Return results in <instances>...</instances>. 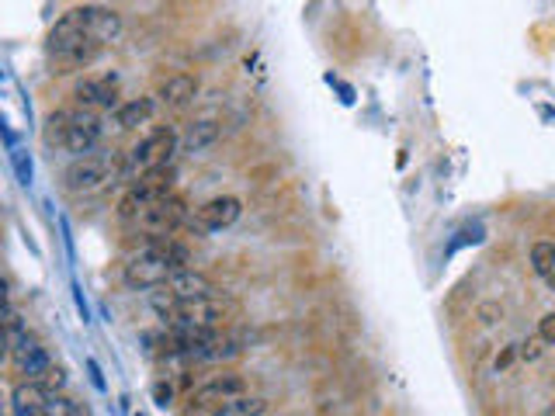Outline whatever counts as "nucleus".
<instances>
[{
    "instance_id": "obj_1",
    "label": "nucleus",
    "mask_w": 555,
    "mask_h": 416,
    "mask_svg": "<svg viewBox=\"0 0 555 416\" xmlns=\"http://www.w3.org/2000/svg\"><path fill=\"white\" fill-rule=\"evenodd\" d=\"M122 35V18L108 7H73L60 22L52 24L45 52L56 66V73H69L90 66L101 49Z\"/></svg>"
},
{
    "instance_id": "obj_2",
    "label": "nucleus",
    "mask_w": 555,
    "mask_h": 416,
    "mask_svg": "<svg viewBox=\"0 0 555 416\" xmlns=\"http://www.w3.org/2000/svg\"><path fill=\"white\" fill-rule=\"evenodd\" d=\"M188 263V250L174 240H150L146 246H139L133 257L125 261V285L139 288V291H153L171 282V274L180 271Z\"/></svg>"
},
{
    "instance_id": "obj_3",
    "label": "nucleus",
    "mask_w": 555,
    "mask_h": 416,
    "mask_svg": "<svg viewBox=\"0 0 555 416\" xmlns=\"http://www.w3.org/2000/svg\"><path fill=\"white\" fill-rule=\"evenodd\" d=\"M118 171H122L118 156H77L63 171V188H67L69 195H97V191H105L111 180L118 177Z\"/></svg>"
},
{
    "instance_id": "obj_4",
    "label": "nucleus",
    "mask_w": 555,
    "mask_h": 416,
    "mask_svg": "<svg viewBox=\"0 0 555 416\" xmlns=\"http://www.w3.org/2000/svg\"><path fill=\"white\" fill-rule=\"evenodd\" d=\"M174 195V171L171 167H160V171H150V174H139L129 195L118 201V216L125 222H133L143 208H150L153 201L160 198H171Z\"/></svg>"
},
{
    "instance_id": "obj_5",
    "label": "nucleus",
    "mask_w": 555,
    "mask_h": 416,
    "mask_svg": "<svg viewBox=\"0 0 555 416\" xmlns=\"http://www.w3.org/2000/svg\"><path fill=\"white\" fill-rule=\"evenodd\" d=\"M178 146L180 139L174 129H153L129 150V171L133 174H150V171H160V167H171Z\"/></svg>"
},
{
    "instance_id": "obj_6",
    "label": "nucleus",
    "mask_w": 555,
    "mask_h": 416,
    "mask_svg": "<svg viewBox=\"0 0 555 416\" xmlns=\"http://www.w3.org/2000/svg\"><path fill=\"white\" fill-rule=\"evenodd\" d=\"M184 219H188L184 201H180L178 195H171V198H160V201H153L150 208H143V212L133 219V226L135 229H143L146 236H153V240H167V236H171V233H174Z\"/></svg>"
},
{
    "instance_id": "obj_7",
    "label": "nucleus",
    "mask_w": 555,
    "mask_h": 416,
    "mask_svg": "<svg viewBox=\"0 0 555 416\" xmlns=\"http://www.w3.org/2000/svg\"><path fill=\"white\" fill-rule=\"evenodd\" d=\"M101 118H97V111H69V122H67V143H63V150L73 156H90L97 150V143H101Z\"/></svg>"
},
{
    "instance_id": "obj_8",
    "label": "nucleus",
    "mask_w": 555,
    "mask_h": 416,
    "mask_svg": "<svg viewBox=\"0 0 555 416\" xmlns=\"http://www.w3.org/2000/svg\"><path fill=\"white\" fill-rule=\"evenodd\" d=\"M118 88H122V80L115 73H97V77H84L73 88V97L88 111H111L118 108Z\"/></svg>"
},
{
    "instance_id": "obj_9",
    "label": "nucleus",
    "mask_w": 555,
    "mask_h": 416,
    "mask_svg": "<svg viewBox=\"0 0 555 416\" xmlns=\"http://www.w3.org/2000/svg\"><path fill=\"white\" fill-rule=\"evenodd\" d=\"M236 395H246V378L244 374H236V372H226V374L208 378L199 393L191 395V402H195V406H201V402L219 406V402H226V399H236Z\"/></svg>"
},
{
    "instance_id": "obj_10",
    "label": "nucleus",
    "mask_w": 555,
    "mask_h": 416,
    "mask_svg": "<svg viewBox=\"0 0 555 416\" xmlns=\"http://www.w3.org/2000/svg\"><path fill=\"white\" fill-rule=\"evenodd\" d=\"M240 212H244L240 198L219 195V198H212V201H205V205L199 208V226L201 229H208V233H216V229L233 226V222L240 219Z\"/></svg>"
},
{
    "instance_id": "obj_11",
    "label": "nucleus",
    "mask_w": 555,
    "mask_h": 416,
    "mask_svg": "<svg viewBox=\"0 0 555 416\" xmlns=\"http://www.w3.org/2000/svg\"><path fill=\"white\" fill-rule=\"evenodd\" d=\"M45 402H49L45 385L28 378L22 385H14V393H11V416H45Z\"/></svg>"
},
{
    "instance_id": "obj_12",
    "label": "nucleus",
    "mask_w": 555,
    "mask_h": 416,
    "mask_svg": "<svg viewBox=\"0 0 555 416\" xmlns=\"http://www.w3.org/2000/svg\"><path fill=\"white\" fill-rule=\"evenodd\" d=\"M167 288L178 295V299H201V295H216V282L208 274H201L195 267H180L171 274Z\"/></svg>"
},
{
    "instance_id": "obj_13",
    "label": "nucleus",
    "mask_w": 555,
    "mask_h": 416,
    "mask_svg": "<svg viewBox=\"0 0 555 416\" xmlns=\"http://www.w3.org/2000/svg\"><path fill=\"white\" fill-rule=\"evenodd\" d=\"M199 97V80L191 77V73H174V77H167L163 80V88H160V101L167 105V108H188L191 101Z\"/></svg>"
},
{
    "instance_id": "obj_14",
    "label": "nucleus",
    "mask_w": 555,
    "mask_h": 416,
    "mask_svg": "<svg viewBox=\"0 0 555 416\" xmlns=\"http://www.w3.org/2000/svg\"><path fill=\"white\" fill-rule=\"evenodd\" d=\"M219 135H222V125L212 122V118L191 122L184 129V135H180V153H205V150H212L219 143Z\"/></svg>"
},
{
    "instance_id": "obj_15",
    "label": "nucleus",
    "mask_w": 555,
    "mask_h": 416,
    "mask_svg": "<svg viewBox=\"0 0 555 416\" xmlns=\"http://www.w3.org/2000/svg\"><path fill=\"white\" fill-rule=\"evenodd\" d=\"M153 111H156L153 97H133V101H125V105L115 108V125L122 132L139 129V125H146L153 118Z\"/></svg>"
},
{
    "instance_id": "obj_16",
    "label": "nucleus",
    "mask_w": 555,
    "mask_h": 416,
    "mask_svg": "<svg viewBox=\"0 0 555 416\" xmlns=\"http://www.w3.org/2000/svg\"><path fill=\"white\" fill-rule=\"evenodd\" d=\"M264 413H267V399H261V395H236V399L219 402L208 416H264Z\"/></svg>"
},
{
    "instance_id": "obj_17",
    "label": "nucleus",
    "mask_w": 555,
    "mask_h": 416,
    "mask_svg": "<svg viewBox=\"0 0 555 416\" xmlns=\"http://www.w3.org/2000/svg\"><path fill=\"white\" fill-rule=\"evenodd\" d=\"M67 122H69V111H52V115L45 118V125H42L45 146L63 150V143H67Z\"/></svg>"
},
{
    "instance_id": "obj_18",
    "label": "nucleus",
    "mask_w": 555,
    "mask_h": 416,
    "mask_svg": "<svg viewBox=\"0 0 555 416\" xmlns=\"http://www.w3.org/2000/svg\"><path fill=\"white\" fill-rule=\"evenodd\" d=\"M532 267H534V274L552 278L555 274V243H549V240L534 243L532 246Z\"/></svg>"
},
{
    "instance_id": "obj_19",
    "label": "nucleus",
    "mask_w": 555,
    "mask_h": 416,
    "mask_svg": "<svg viewBox=\"0 0 555 416\" xmlns=\"http://www.w3.org/2000/svg\"><path fill=\"white\" fill-rule=\"evenodd\" d=\"M45 416H80V406L73 399H67V395L52 393L49 402H45Z\"/></svg>"
},
{
    "instance_id": "obj_20",
    "label": "nucleus",
    "mask_w": 555,
    "mask_h": 416,
    "mask_svg": "<svg viewBox=\"0 0 555 416\" xmlns=\"http://www.w3.org/2000/svg\"><path fill=\"white\" fill-rule=\"evenodd\" d=\"M39 382H42V385H45V393L52 395V393H60V389H63V385H67V372H63V368H56V365H52V368H49V372H45L42 378H39Z\"/></svg>"
},
{
    "instance_id": "obj_21",
    "label": "nucleus",
    "mask_w": 555,
    "mask_h": 416,
    "mask_svg": "<svg viewBox=\"0 0 555 416\" xmlns=\"http://www.w3.org/2000/svg\"><path fill=\"white\" fill-rule=\"evenodd\" d=\"M541 344H545V340H541V337H532V340H524V344H521V357H524V361H538V357H541Z\"/></svg>"
},
{
    "instance_id": "obj_22",
    "label": "nucleus",
    "mask_w": 555,
    "mask_h": 416,
    "mask_svg": "<svg viewBox=\"0 0 555 416\" xmlns=\"http://www.w3.org/2000/svg\"><path fill=\"white\" fill-rule=\"evenodd\" d=\"M538 337H541L545 344H555V312L541 316V323H538Z\"/></svg>"
},
{
    "instance_id": "obj_23",
    "label": "nucleus",
    "mask_w": 555,
    "mask_h": 416,
    "mask_svg": "<svg viewBox=\"0 0 555 416\" xmlns=\"http://www.w3.org/2000/svg\"><path fill=\"white\" fill-rule=\"evenodd\" d=\"M541 416H555V402H552V406H545V410H541Z\"/></svg>"
},
{
    "instance_id": "obj_24",
    "label": "nucleus",
    "mask_w": 555,
    "mask_h": 416,
    "mask_svg": "<svg viewBox=\"0 0 555 416\" xmlns=\"http://www.w3.org/2000/svg\"><path fill=\"white\" fill-rule=\"evenodd\" d=\"M549 282H552V288H555V274H552V278H549Z\"/></svg>"
}]
</instances>
